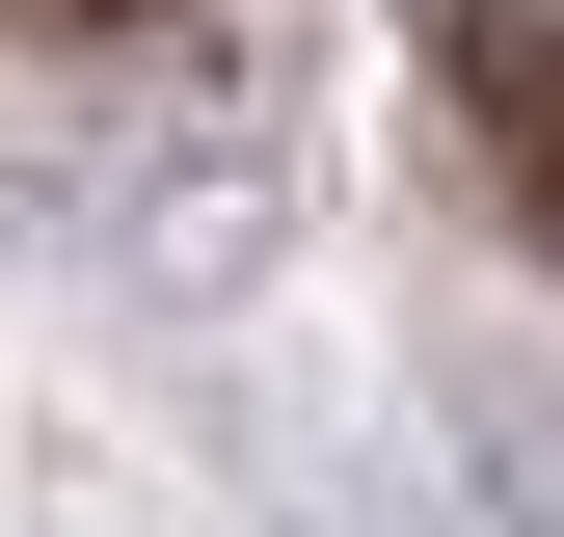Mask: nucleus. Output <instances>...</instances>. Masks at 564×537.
<instances>
[{
    "instance_id": "obj_1",
    "label": "nucleus",
    "mask_w": 564,
    "mask_h": 537,
    "mask_svg": "<svg viewBox=\"0 0 564 537\" xmlns=\"http://www.w3.org/2000/svg\"><path fill=\"white\" fill-rule=\"evenodd\" d=\"M431 81L511 188V242H564V0H431Z\"/></svg>"
},
{
    "instance_id": "obj_2",
    "label": "nucleus",
    "mask_w": 564,
    "mask_h": 537,
    "mask_svg": "<svg viewBox=\"0 0 564 537\" xmlns=\"http://www.w3.org/2000/svg\"><path fill=\"white\" fill-rule=\"evenodd\" d=\"M28 54H108V28H188V0H0Z\"/></svg>"
}]
</instances>
